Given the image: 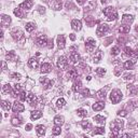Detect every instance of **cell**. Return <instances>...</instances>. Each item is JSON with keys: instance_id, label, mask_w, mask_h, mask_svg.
I'll return each instance as SVG.
<instances>
[{"instance_id": "2e32d148", "label": "cell", "mask_w": 138, "mask_h": 138, "mask_svg": "<svg viewBox=\"0 0 138 138\" xmlns=\"http://www.w3.org/2000/svg\"><path fill=\"white\" fill-rule=\"evenodd\" d=\"M67 77H68V79L75 80L76 78H78V70L77 69H75V68L69 69V71L67 72Z\"/></svg>"}, {"instance_id": "be15d7a7", "label": "cell", "mask_w": 138, "mask_h": 138, "mask_svg": "<svg viewBox=\"0 0 138 138\" xmlns=\"http://www.w3.org/2000/svg\"><path fill=\"white\" fill-rule=\"evenodd\" d=\"M136 31H137V32H138V26H137V27H136Z\"/></svg>"}, {"instance_id": "83f0119b", "label": "cell", "mask_w": 138, "mask_h": 138, "mask_svg": "<svg viewBox=\"0 0 138 138\" xmlns=\"http://www.w3.org/2000/svg\"><path fill=\"white\" fill-rule=\"evenodd\" d=\"M1 107L3 110H7V111H9L10 109H11V103L8 100H2L1 101Z\"/></svg>"}, {"instance_id": "7402d4cb", "label": "cell", "mask_w": 138, "mask_h": 138, "mask_svg": "<svg viewBox=\"0 0 138 138\" xmlns=\"http://www.w3.org/2000/svg\"><path fill=\"white\" fill-rule=\"evenodd\" d=\"M94 121H95L96 123H98V124L100 125H105V122H106V118L103 117V115H99L97 114L94 117Z\"/></svg>"}, {"instance_id": "f546056e", "label": "cell", "mask_w": 138, "mask_h": 138, "mask_svg": "<svg viewBox=\"0 0 138 138\" xmlns=\"http://www.w3.org/2000/svg\"><path fill=\"white\" fill-rule=\"evenodd\" d=\"M128 108H130L132 110H134V109H136L138 107V100L137 99H132L128 101Z\"/></svg>"}, {"instance_id": "d6986e66", "label": "cell", "mask_w": 138, "mask_h": 138, "mask_svg": "<svg viewBox=\"0 0 138 138\" xmlns=\"http://www.w3.org/2000/svg\"><path fill=\"white\" fill-rule=\"evenodd\" d=\"M107 89H108V88H105V89H101V90H99L98 92L96 93V96H97V98H98V99H105V98H106Z\"/></svg>"}, {"instance_id": "7dc6e473", "label": "cell", "mask_w": 138, "mask_h": 138, "mask_svg": "<svg viewBox=\"0 0 138 138\" xmlns=\"http://www.w3.org/2000/svg\"><path fill=\"white\" fill-rule=\"evenodd\" d=\"M96 74L98 75V76H104L105 74H106V69H104V68H97L96 69Z\"/></svg>"}, {"instance_id": "9f6ffc18", "label": "cell", "mask_w": 138, "mask_h": 138, "mask_svg": "<svg viewBox=\"0 0 138 138\" xmlns=\"http://www.w3.org/2000/svg\"><path fill=\"white\" fill-rule=\"evenodd\" d=\"M2 70H3V71L7 70V64H6V61H2Z\"/></svg>"}, {"instance_id": "94428289", "label": "cell", "mask_w": 138, "mask_h": 138, "mask_svg": "<svg viewBox=\"0 0 138 138\" xmlns=\"http://www.w3.org/2000/svg\"><path fill=\"white\" fill-rule=\"evenodd\" d=\"M135 56L137 57V58H138V49L136 50V52H135Z\"/></svg>"}, {"instance_id": "bcb514c9", "label": "cell", "mask_w": 138, "mask_h": 138, "mask_svg": "<svg viewBox=\"0 0 138 138\" xmlns=\"http://www.w3.org/2000/svg\"><path fill=\"white\" fill-rule=\"evenodd\" d=\"M120 53V49L119 46H113V48L111 49V55H118V54Z\"/></svg>"}, {"instance_id": "6da1fadb", "label": "cell", "mask_w": 138, "mask_h": 138, "mask_svg": "<svg viewBox=\"0 0 138 138\" xmlns=\"http://www.w3.org/2000/svg\"><path fill=\"white\" fill-rule=\"evenodd\" d=\"M104 14L107 16L108 21H115L118 19V13L112 7H107L106 9H104Z\"/></svg>"}, {"instance_id": "836d02e7", "label": "cell", "mask_w": 138, "mask_h": 138, "mask_svg": "<svg viewBox=\"0 0 138 138\" xmlns=\"http://www.w3.org/2000/svg\"><path fill=\"white\" fill-rule=\"evenodd\" d=\"M127 90H128L129 95H132V96L136 95V93H137V89H136L134 85H132V84H128V85H127Z\"/></svg>"}, {"instance_id": "d6a6232c", "label": "cell", "mask_w": 138, "mask_h": 138, "mask_svg": "<svg viewBox=\"0 0 138 138\" xmlns=\"http://www.w3.org/2000/svg\"><path fill=\"white\" fill-rule=\"evenodd\" d=\"M103 134H105L104 127H95V129H94L92 133V135H103Z\"/></svg>"}, {"instance_id": "6125c7cd", "label": "cell", "mask_w": 138, "mask_h": 138, "mask_svg": "<svg viewBox=\"0 0 138 138\" xmlns=\"http://www.w3.org/2000/svg\"><path fill=\"white\" fill-rule=\"evenodd\" d=\"M101 2H103V3H106V2H107V0H101Z\"/></svg>"}, {"instance_id": "52a82bcc", "label": "cell", "mask_w": 138, "mask_h": 138, "mask_svg": "<svg viewBox=\"0 0 138 138\" xmlns=\"http://www.w3.org/2000/svg\"><path fill=\"white\" fill-rule=\"evenodd\" d=\"M26 101L30 105V106H34V107H36V106H37V104H38L37 97H36V95H35V94H32V93H29L27 95Z\"/></svg>"}, {"instance_id": "f6af8a7d", "label": "cell", "mask_w": 138, "mask_h": 138, "mask_svg": "<svg viewBox=\"0 0 138 138\" xmlns=\"http://www.w3.org/2000/svg\"><path fill=\"white\" fill-rule=\"evenodd\" d=\"M53 8L55 10H60L61 9V2L58 1V0H55V2H54V5H53Z\"/></svg>"}, {"instance_id": "ac0fdd59", "label": "cell", "mask_w": 138, "mask_h": 138, "mask_svg": "<svg viewBox=\"0 0 138 138\" xmlns=\"http://www.w3.org/2000/svg\"><path fill=\"white\" fill-rule=\"evenodd\" d=\"M133 21H134L133 15H127V14H125V15H123V17H122V22L124 25H129L130 23H133Z\"/></svg>"}, {"instance_id": "db71d44e", "label": "cell", "mask_w": 138, "mask_h": 138, "mask_svg": "<svg viewBox=\"0 0 138 138\" xmlns=\"http://www.w3.org/2000/svg\"><path fill=\"white\" fill-rule=\"evenodd\" d=\"M14 14L17 16V17H22L23 15H22V13H21V11H20V9H15L14 10Z\"/></svg>"}, {"instance_id": "c3c4849f", "label": "cell", "mask_w": 138, "mask_h": 138, "mask_svg": "<svg viewBox=\"0 0 138 138\" xmlns=\"http://www.w3.org/2000/svg\"><path fill=\"white\" fill-rule=\"evenodd\" d=\"M21 77H22V76H21L20 74H17V72H14V74L11 75V78L14 79V80H20Z\"/></svg>"}, {"instance_id": "e7e4bbea", "label": "cell", "mask_w": 138, "mask_h": 138, "mask_svg": "<svg viewBox=\"0 0 138 138\" xmlns=\"http://www.w3.org/2000/svg\"><path fill=\"white\" fill-rule=\"evenodd\" d=\"M137 127H138V124H137Z\"/></svg>"}, {"instance_id": "9a60e30c", "label": "cell", "mask_w": 138, "mask_h": 138, "mask_svg": "<svg viewBox=\"0 0 138 138\" xmlns=\"http://www.w3.org/2000/svg\"><path fill=\"white\" fill-rule=\"evenodd\" d=\"M28 66H29L31 69H37L39 67V61L37 58H35V57H31L28 60Z\"/></svg>"}, {"instance_id": "7c38bea8", "label": "cell", "mask_w": 138, "mask_h": 138, "mask_svg": "<svg viewBox=\"0 0 138 138\" xmlns=\"http://www.w3.org/2000/svg\"><path fill=\"white\" fill-rule=\"evenodd\" d=\"M41 74H49V72L52 71V65L49 63H43L41 65Z\"/></svg>"}, {"instance_id": "ab89813d", "label": "cell", "mask_w": 138, "mask_h": 138, "mask_svg": "<svg viewBox=\"0 0 138 138\" xmlns=\"http://www.w3.org/2000/svg\"><path fill=\"white\" fill-rule=\"evenodd\" d=\"M60 132H61L60 126H59V125H56L55 127L53 128V130H52V134H53L54 136H58V135H60Z\"/></svg>"}, {"instance_id": "cb8c5ba5", "label": "cell", "mask_w": 138, "mask_h": 138, "mask_svg": "<svg viewBox=\"0 0 138 138\" xmlns=\"http://www.w3.org/2000/svg\"><path fill=\"white\" fill-rule=\"evenodd\" d=\"M136 63V60H134V59H130V60H126L124 65H123V67H124L125 69H133L134 67V65H135Z\"/></svg>"}, {"instance_id": "74e56055", "label": "cell", "mask_w": 138, "mask_h": 138, "mask_svg": "<svg viewBox=\"0 0 138 138\" xmlns=\"http://www.w3.org/2000/svg\"><path fill=\"white\" fill-rule=\"evenodd\" d=\"M100 58H101V52L100 51H98L95 55H94V57H93V61L95 64H98L99 63V60H100Z\"/></svg>"}, {"instance_id": "e575fe53", "label": "cell", "mask_w": 138, "mask_h": 138, "mask_svg": "<svg viewBox=\"0 0 138 138\" xmlns=\"http://www.w3.org/2000/svg\"><path fill=\"white\" fill-rule=\"evenodd\" d=\"M11 124H12L13 126H20L22 124V119L21 118H13L12 121H11Z\"/></svg>"}, {"instance_id": "8d00e7d4", "label": "cell", "mask_w": 138, "mask_h": 138, "mask_svg": "<svg viewBox=\"0 0 138 138\" xmlns=\"http://www.w3.org/2000/svg\"><path fill=\"white\" fill-rule=\"evenodd\" d=\"M81 126H82L83 129L88 130V129H90L91 127H92V124H91L89 121H82V122H81Z\"/></svg>"}, {"instance_id": "11a10c76", "label": "cell", "mask_w": 138, "mask_h": 138, "mask_svg": "<svg viewBox=\"0 0 138 138\" xmlns=\"http://www.w3.org/2000/svg\"><path fill=\"white\" fill-rule=\"evenodd\" d=\"M69 37H70L71 41H75V40H76V35L75 34H70V35H69Z\"/></svg>"}, {"instance_id": "f1b7e54d", "label": "cell", "mask_w": 138, "mask_h": 138, "mask_svg": "<svg viewBox=\"0 0 138 138\" xmlns=\"http://www.w3.org/2000/svg\"><path fill=\"white\" fill-rule=\"evenodd\" d=\"M129 30H130L129 25H122V26L119 28V31L121 32V34H127V32H129Z\"/></svg>"}, {"instance_id": "4dcf8cb0", "label": "cell", "mask_w": 138, "mask_h": 138, "mask_svg": "<svg viewBox=\"0 0 138 138\" xmlns=\"http://www.w3.org/2000/svg\"><path fill=\"white\" fill-rule=\"evenodd\" d=\"M21 88H22V86H21V84H17V83H16L15 85H14V88H13V92H12V94H13L12 96H13V97H16V96L20 94Z\"/></svg>"}, {"instance_id": "681fc988", "label": "cell", "mask_w": 138, "mask_h": 138, "mask_svg": "<svg viewBox=\"0 0 138 138\" xmlns=\"http://www.w3.org/2000/svg\"><path fill=\"white\" fill-rule=\"evenodd\" d=\"M118 115H119V117H126V115H127V111H126V110H119L118 111Z\"/></svg>"}, {"instance_id": "7bdbcfd3", "label": "cell", "mask_w": 138, "mask_h": 138, "mask_svg": "<svg viewBox=\"0 0 138 138\" xmlns=\"http://www.w3.org/2000/svg\"><path fill=\"white\" fill-rule=\"evenodd\" d=\"M11 91H12V88H11V85L10 84H5L2 86V92L3 93H6V94H9Z\"/></svg>"}, {"instance_id": "3957f363", "label": "cell", "mask_w": 138, "mask_h": 138, "mask_svg": "<svg viewBox=\"0 0 138 138\" xmlns=\"http://www.w3.org/2000/svg\"><path fill=\"white\" fill-rule=\"evenodd\" d=\"M11 35H12V37L13 39L15 40V41H22V42H24V32L22 31L21 29H14L12 32H11Z\"/></svg>"}, {"instance_id": "ffe728a7", "label": "cell", "mask_w": 138, "mask_h": 138, "mask_svg": "<svg viewBox=\"0 0 138 138\" xmlns=\"http://www.w3.org/2000/svg\"><path fill=\"white\" fill-rule=\"evenodd\" d=\"M41 117H42V112L40 110H34V111H31V113H30L31 120H38Z\"/></svg>"}, {"instance_id": "91938a15", "label": "cell", "mask_w": 138, "mask_h": 138, "mask_svg": "<svg viewBox=\"0 0 138 138\" xmlns=\"http://www.w3.org/2000/svg\"><path fill=\"white\" fill-rule=\"evenodd\" d=\"M86 79H88V81H91V79H92V77H91V76H88V77H86Z\"/></svg>"}, {"instance_id": "816d5d0a", "label": "cell", "mask_w": 138, "mask_h": 138, "mask_svg": "<svg viewBox=\"0 0 138 138\" xmlns=\"http://www.w3.org/2000/svg\"><path fill=\"white\" fill-rule=\"evenodd\" d=\"M121 72H122V68L121 67H117L114 69V75L115 76H120V75H121Z\"/></svg>"}, {"instance_id": "d590c367", "label": "cell", "mask_w": 138, "mask_h": 138, "mask_svg": "<svg viewBox=\"0 0 138 138\" xmlns=\"http://www.w3.org/2000/svg\"><path fill=\"white\" fill-rule=\"evenodd\" d=\"M77 113H78V115H79L80 118H84V117L88 115V111H86L85 109L80 108V109H78V110H77Z\"/></svg>"}, {"instance_id": "680465c9", "label": "cell", "mask_w": 138, "mask_h": 138, "mask_svg": "<svg viewBox=\"0 0 138 138\" xmlns=\"http://www.w3.org/2000/svg\"><path fill=\"white\" fill-rule=\"evenodd\" d=\"M132 135H129V134H124V135H123V137H130Z\"/></svg>"}, {"instance_id": "f5cc1de1", "label": "cell", "mask_w": 138, "mask_h": 138, "mask_svg": "<svg viewBox=\"0 0 138 138\" xmlns=\"http://www.w3.org/2000/svg\"><path fill=\"white\" fill-rule=\"evenodd\" d=\"M82 95L83 96H90V90L89 89H84L82 91Z\"/></svg>"}, {"instance_id": "5bb4252c", "label": "cell", "mask_w": 138, "mask_h": 138, "mask_svg": "<svg viewBox=\"0 0 138 138\" xmlns=\"http://www.w3.org/2000/svg\"><path fill=\"white\" fill-rule=\"evenodd\" d=\"M82 27V23L79 20H72L71 21V28L74 30H80Z\"/></svg>"}, {"instance_id": "f907efd6", "label": "cell", "mask_w": 138, "mask_h": 138, "mask_svg": "<svg viewBox=\"0 0 138 138\" xmlns=\"http://www.w3.org/2000/svg\"><path fill=\"white\" fill-rule=\"evenodd\" d=\"M20 98H21L22 101H25V100H26V98H27L26 93H25V92H21V93H20Z\"/></svg>"}, {"instance_id": "5b68a950", "label": "cell", "mask_w": 138, "mask_h": 138, "mask_svg": "<svg viewBox=\"0 0 138 138\" xmlns=\"http://www.w3.org/2000/svg\"><path fill=\"white\" fill-rule=\"evenodd\" d=\"M108 30H109V26L107 24H100L96 29V34L98 37H101V36H104Z\"/></svg>"}, {"instance_id": "d4e9b609", "label": "cell", "mask_w": 138, "mask_h": 138, "mask_svg": "<svg viewBox=\"0 0 138 138\" xmlns=\"http://www.w3.org/2000/svg\"><path fill=\"white\" fill-rule=\"evenodd\" d=\"M54 124L55 125H63L64 124V117H61V115H56L55 118H54Z\"/></svg>"}, {"instance_id": "8992f818", "label": "cell", "mask_w": 138, "mask_h": 138, "mask_svg": "<svg viewBox=\"0 0 138 138\" xmlns=\"http://www.w3.org/2000/svg\"><path fill=\"white\" fill-rule=\"evenodd\" d=\"M95 46H96V41H95V40H94L93 38L86 39V41H85V48H86V50H88L89 52H92V51L95 49Z\"/></svg>"}, {"instance_id": "ee69618b", "label": "cell", "mask_w": 138, "mask_h": 138, "mask_svg": "<svg viewBox=\"0 0 138 138\" xmlns=\"http://www.w3.org/2000/svg\"><path fill=\"white\" fill-rule=\"evenodd\" d=\"M80 88H81V81H76L74 86H72V90H74L75 92H78L80 90Z\"/></svg>"}, {"instance_id": "8fae6325", "label": "cell", "mask_w": 138, "mask_h": 138, "mask_svg": "<svg viewBox=\"0 0 138 138\" xmlns=\"http://www.w3.org/2000/svg\"><path fill=\"white\" fill-rule=\"evenodd\" d=\"M40 82H41L42 84H43V86H44V90L50 89L51 86L54 84V81H53V80H48L46 78H41V79H40Z\"/></svg>"}, {"instance_id": "ba28073f", "label": "cell", "mask_w": 138, "mask_h": 138, "mask_svg": "<svg viewBox=\"0 0 138 138\" xmlns=\"http://www.w3.org/2000/svg\"><path fill=\"white\" fill-rule=\"evenodd\" d=\"M12 110L14 112H23L25 110V107H24V105L23 104H21L20 101H14V104H13V106H12Z\"/></svg>"}, {"instance_id": "60d3db41", "label": "cell", "mask_w": 138, "mask_h": 138, "mask_svg": "<svg viewBox=\"0 0 138 138\" xmlns=\"http://www.w3.org/2000/svg\"><path fill=\"white\" fill-rule=\"evenodd\" d=\"M65 105H66V100H65L64 98H59L58 100L56 101V106H57V108H63Z\"/></svg>"}, {"instance_id": "4fadbf2b", "label": "cell", "mask_w": 138, "mask_h": 138, "mask_svg": "<svg viewBox=\"0 0 138 138\" xmlns=\"http://www.w3.org/2000/svg\"><path fill=\"white\" fill-rule=\"evenodd\" d=\"M80 61V55L77 52H71L70 54V63L72 65H76Z\"/></svg>"}, {"instance_id": "4316f807", "label": "cell", "mask_w": 138, "mask_h": 138, "mask_svg": "<svg viewBox=\"0 0 138 138\" xmlns=\"http://www.w3.org/2000/svg\"><path fill=\"white\" fill-rule=\"evenodd\" d=\"M35 28H36V24L31 23V22H29V23H27L26 25H25V29H26V31H28V32L34 31Z\"/></svg>"}, {"instance_id": "7a4b0ae2", "label": "cell", "mask_w": 138, "mask_h": 138, "mask_svg": "<svg viewBox=\"0 0 138 138\" xmlns=\"http://www.w3.org/2000/svg\"><path fill=\"white\" fill-rule=\"evenodd\" d=\"M122 98H123V94H122V92L120 90H118V89H115V90H113L112 92L110 93V101L112 104H118V103H120V101L122 100Z\"/></svg>"}, {"instance_id": "44dd1931", "label": "cell", "mask_w": 138, "mask_h": 138, "mask_svg": "<svg viewBox=\"0 0 138 138\" xmlns=\"http://www.w3.org/2000/svg\"><path fill=\"white\" fill-rule=\"evenodd\" d=\"M57 46L59 49H64L65 48V37L63 35H59L57 37Z\"/></svg>"}, {"instance_id": "603a6c76", "label": "cell", "mask_w": 138, "mask_h": 138, "mask_svg": "<svg viewBox=\"0 0 138 138\" xmlns=\"http://www.w3.org/2000/svg\"><path fill=\"white\" fill-rule=\"evenodd\" d=\"M11 23V19H10V16H8V15H3L1 16V24H2V26H8V25Z\"/></svg>"}, {"instance_id": "484cf974", "label": "cell", "mask_w": 138, "mask_h": 138, "mask_svg": "<svg viewBox=\"0 0 138 138\" xmlns=\"http://www.w3.org/2000/svg\"><path fill=\"white\" fill-rule=\"evenodd\" d=\"M36 132H37L38 135L42 136V135H44L45 134V127L43 125H37L36 126Z\"/></svg>"}, {"instance_id": "277c9868", "label": "cell", "mask_w": 138, "mask_h": 138, "mask_svg": "<svg viewBox=\"0 0 138 138\" xmlns=\"http://www.w3.org/2000/svg\"><path fill=\"white\" fill-rule=\"evenodd\" d=\"M56 65H57V67H58L60 70H65V69L67 68V66H68V60L66 58V56H60L59 58L57 59Z\"/></svg>"}, {"instance_id": "e0dca14e", "label": "cell", "mask_w": 138, "mask_h": 138, "mask_svg": "<svg viewBox=\"0 0 138 138\" xmlns=\"http://www.w3.org/2000/svg\"><path fill=\"white\" fill-rule=\"evenodd\" d=\"M104 108H105V103H104V101H97V103H95L92 106V109L94 111H100V110H103Z\"/></svg>"}, {"instance_id": "6f0895ef", "label": "cell", "mask_w": 138, "mask_h": 138, "mask_svg": "<svg viewBox=\"0 0 138 138\" xmlns=\"http://www.w3.org/2000/svg\"><path fill=\"white\" fill-rule=\"evenodd\" d=\"M31 127H32V125H31V124H27V125H26V130H30Z\"/></svg>"}, {"instance_id": "b9f144b4", "label": "cell", "mask_w": 138, "mask_h": 138, "mask_svg": "<svg viewBox=\"0 0 138 138\" xmlns=\"http://www.w3.org/2000/svg\"><path fill=\"white\" fill-rule=\"evenodd\" d=\"M123 79L126 80V81L133 82L134 81V75H132V74H125L124 76H123Z\"/></svg>"}, {"instance_id": "f35d334b", "label": "cell", "mask_w": 138, "mask_h": 138, "mask_svg": "<svg viewBox=\"0 0 138 138\" xmlns=\"http://www.w3.org/2000/svg\"><path fill=\"white\" fill-rule=\"evenodd\" d=\"M124 51H125V55H126V56H129V57H132V56H134V55H135V52H133L132 48H129V46H126Z\"/></svg>"}, {"instance_id": "9c48e42d", "label": "cell", "mask_w": 138, "mask_h": 138, "mask_svg": "<svg viewBox=\"0 0 138 138\" xmlns=\"http://www.w3.org/2000/svg\"><path fill=\"white\" fill-rule=\"evenodd\" d=\"M37 44L40 46H45L48 44V37L45 35H40L37 38Z\"/></svg>"}, {"instance_id": "1f68e13d", "label": "cell", "mask_w": 138, "mask_h": 138, "mask_svg": "<svg viewBox=\"0 0 138 138\" xmlns=\"http://www.w3.org/2000/svg\"><path fill=\"white\" fill-rule=\"evenodd\" d=\"M6 57H7V59L8 60H15V58H16V55H15V53H14V51H10L9 53H7V55H6Z\"/></svg>"}, {"instance_id": "30bf717a", "label": "cell", "mask_w": 138, "mask_h": 138, "mask_svg": "<svg viewBox=\"0 0 138 138\" xmlns=\"http://www.w3.org/2000/svg\"><path fill=\"white\" fill-rule=\"evenodd\" d=\"M32 5H34V2H32L31 0H25L24 2H22L19 6V8L23 9V10H29V9H31Z\"/></svg>"}]
</instances>
